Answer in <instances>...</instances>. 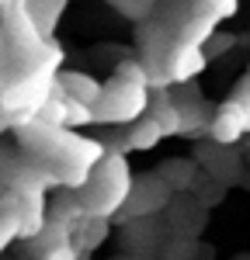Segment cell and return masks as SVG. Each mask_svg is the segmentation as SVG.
Masks as SVG:
<instances>
[{"label": "cell", "instance_id": "4", "mask_svg": "<svg viewBox=\"0 0 250 260\" xmlns=\"http://www.w3.org/2000/svg\"><path fill=\"white\" fill-rule=\"evenodd\" d=\"M59 59H63V52L52 45L45 59H39L28 73L14 77L7 87H0V115H7L14 125H21L24 118H35L42 111V104L52 98L56 83H59L56 80Z\"/></svg>", "mask_w": 250, "mask_h": 260}, {"label": "cell", "instance_id": "16", "mask_svg": "<svg viewBox=\"0 0 250 260\" xmlns=\"http://www.w3.org/2000/svg\"><path fill=\"white\" fill-rule=\"evenodd\" d=\"M108 4H115L125 18H132V21H143L146 14L157 7V0H108Z\"/></svg>", "mask_w": 250, "mask_h": 260}, {"label": "cell", "instance_id": "5", "mask_svg": "<svg viewBox=\"0 0 250 260\" xmlns=\"http://www.w3.org/2000/svg\"><path fill=\"white\" fill-rule=\"evenodd\" d=\"M170 205V184L160 174H146V177H132V191L125 198L118 222H136V219H149L157 212H164Z\"/></svg>", "mask_w": 250, "mask_h": 260}, {"label": "cell", "instance_id": "8", "mask_svg": "<svg viewBox=\"0 0 250 260\" xmlns=\"http://www.w3.org/2000/svg\"><path fill=\"white\" fill-rule=\"evenodd\" d=\"M243 136H247V121H243V115H240V108H236L233 101L219 104V111L212 115V121H208V139L223 142V146H236Z\"/></svg>", "mask_w": 250, "mask_h": 260}, {"label": "cell", "instance_id": "12", "mask_svg": "<svg viewBox=\"0 0 250 260\" xmlns=\"http://www.w3.org/2000/svg\"><path fill=\"white\" fill-rule=\"evenodd\" d=\"M14 240H21V215H18V208H14V187H11L7 198L0 201V253Z\"/></svg>", "mask_w": 250, "mask_h": 260}, {"label": "cell", "instance_id": "6", "mask_svg": "<svg viewBox=\"0 0 250 260\" xmlns=\"http://www.w3.org/2000/svg\"><path fill=\"white\" fill-rule=\"evenodd\" d=\"M205 66H208L205 45L174 39L170 52H167V66H164V70H167V80H170V83H191Z\"/></svg>", "mask_w": 250, "mask_h": 260}, {"label": "cell", "instance_id": "2", "mask_svg": "<svg viewBox=\"0 0 250 260\" xmlns=\"http://www.w3.org/2000/svg\"><path fill=\"white\" fill-rule=\"evenodd\" d=\"M146 108H149V70H146V62L125 59L118 73L104 83L101 98L94 104V121L132 125L136 118L146 115Z\"/></svg>", "mask_w": 250, "mask_h": 260}, {"label": "cell", "instance_id": "14", "mask_svg": "<svg viewBox=\"0 0 250 260\" xmlns=\"http://www.w3.org/2000/svg\"><path fill=\"white\" fill-rule=\"evenodd\" d=\"M24 4H28V11H32L35 24L42 28V35H49L52 24L59 21V14L66 11V0H24Z\"/></svg>", "mask_w": 250, "mask_h": 260}, {"label": "cell", "instance_id": "13", "mask_svg": "<svg viewBox=\"0 0 250 260\" xmlns=\"http://www.w3.org/2000/svg\"><path fill=\"white\" fill-rule=\"evenodd\" d=\"M219 28V18H212V14H195V18H188L184 24H181V31H177V39L181 42H195V45H205L208 35Z\"/></svg>", "mask_w": 250, "mask_h": 260}, {"label": "cell", "instance_id": "11", "mask_svg": "<svg viewBox=\"0 0 250 260\" xmlns=\"http://www.w3.org/2000/svg\"><path fill=\"white\" fill-rule=\"evenodd\" d=\"M157 174L170 184V191H188V187H195V180H198V163H191V160H164V167H160Z\"/></svg>", "mask_w": 250, "mask_h": 260}, {"label": "cell", "instance_id": "17", "mask_svg": "<svg viewBox=\"0 0 250 260\" xmlns=\"http://www.w3.org/2000/svg\"><path fill=\"white\" fill-rule=\"evenodd\" d=\"M229 101L240 108V115H243V121H247V132H250V73L236 83V90H233V98H229Z\"/></svg>", "mask_w": 250, "mask_h": 260}, {"label": "cell", "instance_id": "18", "mask_svg": "<svg viewBox=\"0 0 250 260\" xmlns=\"http://www.w3.org/2000/svg\"><path fill=\"white\" fill-rule=\"evenodd\" d=\"M233 35H226V31H219V28H215V31H212V35H208V42H205V52H208V59H212V56H223V52H229V49H233Z\"/></svg>", "mask_w": 250, "mask_h": 260}, {"label": "cell", "instance_id": "1", "mask_svg": "<svg viewBox=\"0 0 250 260\" xmlns=\"http://www.w3.org/2000/svg\"><path fill=\"white\" fill-rule=\"evenodd\" d=\"M18 142H21V149L35 163H42L63 187H80L87 180V174L94 170V163L104 156L101 142L77 136L66 125H52V121L39 118V115L24 118L18 125Z\"/></svg>", "mask_w": 250, "mask_h": 260}, {"label": "cell", "instance_id": "10", "mask_svg": "<svg viewBox=\"0 0 250 260\" xmlns=\"http://www.w3.org/2000/svg\"><path fill=\"white\" fill-rule=\"evenodd\" d=\"M56 80H59L63 94L83 101V104H98V98H101V90H104L101 80H94L90 73H80V70H66V73H59Z\"/></svg>", "mask_w": 250, "mask_h": 260}, {"label": "cell", "instance_id": "9", "mask_svg": "<svg viewBox=\"0 0 250 260\" xmlns=\"http://www.w3.org/2000/svg\"><path fill=\"white\" fill-rule=\"evenodd\" d=\"M160 139H167V132L160 128V121L153 118L149 111H146L143 118H136L129 125V136H125L122 149H136V153H146V149H153Z\"/></svg>", "mask_w": 250, "mask_h": 260}, {"label": "cell", "instance_id": "3", "mask_svg": "<svg viewBox=\"0 0 250 260\" xmlns=\"http://www.w3.org/2000/svg\"><path fill=\"white\" fill-rule=\"evenodd\" d=\"M129 191H132V170L125 160V149H104V156L94 163L87 180L77 187L87 215H104V219L122 212Z\"/></svg>", "mask_w": 250, "mask_h": 260}, {"label": "cell", "instance_id": "7", "mask_svg": "<svg viewBox=\"0 0 250 260\" xmlns=\"http://www.w3.org/2000/svg\"><path fill=\"white\" fill-rule=\"evenodd\" d=\"M198 160H205V170L212 180H223V184H233L243 170V160L236 156L233 146H223V142L208 139L202 149H198Z\"/></svg>", "mask_w": 250, "mask_h": 260}, {"label": "cell", "instance_id": "15", "mask_svg": "<svg viewBox=\"0 0 250 260\" xmlns=\"http://www.w3.org/2000/svg\"><path fill=\"white\" fill-rule=\"evenodd\" d=\"M236 7H240V0H195V11H205L212 18H233L236 14Z\"/></svg>", "mask_w": 250, "mask_h": 260}, {"label": "cell", "instance_id": "19", "mask_svg": "<svg viewBox=\"0 0 250 260\" xmlns=\"http://www.w3.org/2000/svg\"><path fill=\"white\" fill-rule=\"evenodd\" d=\"M0 49H4V45H0Z\"/></svg>", "mask_w": 250, "mask_h": 260}]
</instances>
